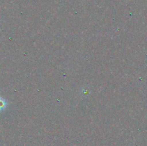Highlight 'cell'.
<instances>
[{"label": "cell", "instance_id": "1", "mask_svg": "<svg viewBox=\"0 0 147 146\" xmlns=\"http://www.w3.org/2000/svg\"><path fill=\"white\" fill-rule=\"evenodd\" d=\"M7 102L3 97H0V111H2L7 107Z\"/></svg>", "mask_w": 147, "mask_h": 146}]
</instances>
